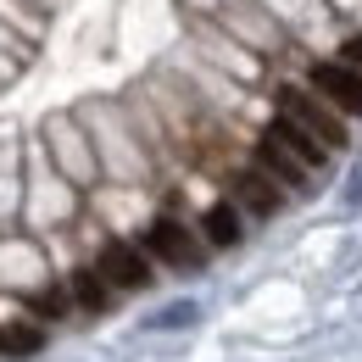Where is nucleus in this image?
Listing matches in <instances>:
<instances>
[{
	"label": "nucleus",
	"instance_id": "nucleus-1",
	"mask_svg": "<svg viewBox=\"0 0 362 362\" xmlns=\"http://www.w3.org/2000/svg\"><path fill=\"white\" fill-rule=\"evenodd\" d=\"M279 117H284V123H296L301 134H313L323 151H346V139H351V134H346V117H340L323 95L296 90V84H290V90H279Z\"/></svg>",
	"mask_w": 362,
	"mask_h": 362
},
{
	"label": "nucleus",
	"instance_id": "nucleus-2",
	"mask_svg": "<svg viewBox=\"0 0 362 362\" xmlns=\"http://www.w3.org/2000/svg\"><path fill=\"white\" fill-rule=\"evenodd\" d=\"M145 251H151L156 262L179 268V273H189V268H201V262H206V245H201L179 218H156V223L145 228Z\"/></svg>",
	"mask_w": 362,
	"mask_h": 362
},
{
	"label": "nucleus",
	"instance_id": "nucleus-3",
	"mask_svg": "<svg viewBox=\"0 0 362 362\" xmlns=\"http://www.w3.org/2000/svg\"><path fill=\"white\" fill-rule=\"evenodd\" d=\"M95 273L112 290H151V257L139 245H129V240H106L100 257H95Z\"/></svg>",
	"mask_w": 362,
	"mask_h": 362
},
{
	"label": "nucleus",
	"instance_id": "nucleus-4",
	"mask_svg": "<svg viewBox=\"0 0 362 362\" xmlns=\"http://www.w3.org/2000/svg\"><path fill=\"white\" fill-rule=\"evenodd\" d=\"M313 95H323L340 117H362V73L351 62H317L313 67Z\"/></svg>",
	"mask_w": 362,
	"mask_h": 362
},
{
	"label": "nucleus",
	"instance_id": "nucleus-5",
	"mask_svg": "<svg viewBox=\"0 0 362 362\" xmlns=\"http://www.w3.org/2000/svg\"><path fill=\"white\" fill-rule=\"evenodd\" d=\"M234 201H240L245 212H257V218H273V212L284 206V184L268 179L262 168H240V173H234Z\"/></svg>",
	"mask_w": 362,
	"mask_h": 362
},
{
	"label": "nucleus",
	"instance_id": "nucleus-6",
	"mask_svg": "<svg viewBox=\"0 0 362 362\" xmlns=\"http://www.w3.org/2000/svg\"><path fill=\"white\" fill-rule=\"evenodd\" d=\"M257 168H262L268 179H279L284 189H301V184L313 179V168H307V162H296V156H290V151H284L273 134L257 139Z\"/></svg>",
	"mask_w": 362,
	"mask_h": 362
},
{
	"label": "nucleus",
	"instance_id": "nucleus-7",
	"mask_svg": "<svg viewBox=\"0 0 362 362\" xmlns=\"http://www.w3.org/2000/svg\"><path fill=\"white\" fill-rule=\"evenodd\" d=\"M268 134L279 139V145H284V151H290V156H296V162H307V168H323V162H329V151H323V145H317L313 134H301V129H296V123H284V117H273L268 123Z\"/></svg>",
	"mask_w": 362,
	"mask_h": 362
},
{
	"label": "nucleus",
	"instance_id": "nucleus-8",
	"mask_svg": "<svg viewBox=\"0 0 362 362\" xmlns=\"http://www.w3.org/2000/svg\"><path fill=\"white\" fill-rule=\"evenodd\" d=\"M201 234H206V245H218V251H228V245H240V206L234 201H218V206H206V218H201Z\"/></svg>",
	"mask_w": 362,
	"mask_h": 362
},
{
	"label": "nucleus",
	"instance_id": "nucleus-9",
	"mask_svg": "<svg viewBox=\"0 0 362 362\" xmlns=\"http://www.w3.org/2000/svg\"><path fill=\"white\" fill-rule=\"evenodd\" d=\"M67 296H73L84 313H106V307H112V284H106L95 268H78V273H73V279H67Z\"/></svg>",
	"mask_w": 362,
	"mask_h": 362
},
{
	"label": "nucleus",
	"instance_id": "nucleus-10",
	"mask_svg": "<svg viewBox=\"0 0 362 362\" xmlns=\"http://www.w3.org/2000/svg\"><path fill=\"white\" fill-rule=\"evenodd\" d=\"M40 346H45V334L34 323H0V351L6 357H34Z\"/></svg>",
	"mask_w": 362,
	"mask_h": 362
},
{
	"label": "nucleus",
	"instance_id": "nucleus-11",
	"mask_svg": "<svg viewBox=\"0 0 362 362\" xmlns=\"http://www.w3.org/2000/svg\"><path fill=\"white\" fill-rule=\"evenodd\" d=\"M67 301H73L67 290H40V296H34V313H40V317H62V313H67Z\"/></svg>",
	"mask_w": 362,
	"mask_h": 362
},
{
	"label": "nucleus",
	"instance_id": "nucleus-12",
	"mask_svg": "<svg viewBox=\"0 0 362 362\" xmlns=\"http://www.w3.org/2000/svg\"><path fill=\"white\" fill-rule=\"evenodd\" d=\"M340 62H351V67L362 73V34H351V40H346V50H340Z\"/></svg>",
	"mask_w": 362,
	"mask_h": 362
},
{
	"label": "nucleus",
	"instance_id": "nucleus-13",
	"mask_svg": "<svg viewBox=\"0 0 362 362\" xmlns=\"http://www.w3.org/2000/svg\"><path fill=\"white\" fill-rule=\"evenodd\" d=\"M351 201H362V168H357V179H351Z\"/></svg>",
	"mask_w": 362,
	"mask_h": 362
}]
</instances>
